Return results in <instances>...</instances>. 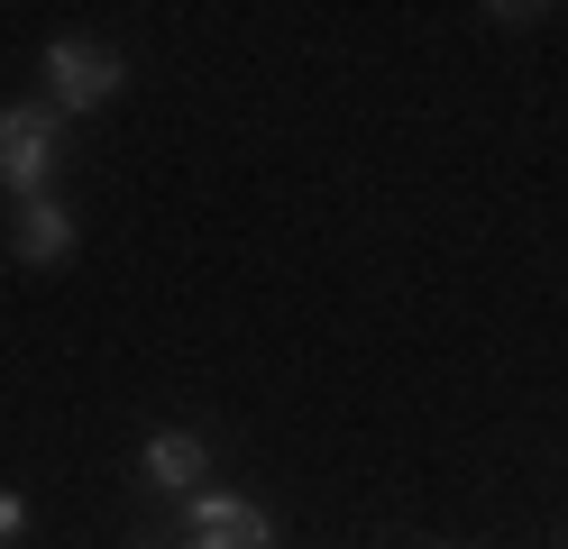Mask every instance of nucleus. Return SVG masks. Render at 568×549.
<instances>
[{
  "mask_svg": "<svg viewBox=\"0 0 568 549\" xmlns=\"http://www.w3.org/2000/svg\"><path fill=\"white\" fill-rule=\"evenodd\" d=\"M55 120H64L55 101L0 110V183H10L19 202H38V183H47V165H55Z\"/></svg>",
  "mask_w": 568,
  "mask_h": 549,
  "instance_id": "f257e3e1",
  "label": "nucleus"
},
{
  "mask_svg": "<svg viewBox=\"0 0 568 549\" xmlns=\"http://www.w3.org/2000/svg\"><path fill=\"white\" fill-rule=\"evenodd\" d=\"M47 92H55V110H101L120 92V55L83 47V37H55L47 47Z\"/></svg>",
  "mask_w": 568,
  "mask_h": 549,
  "instance_id": "f03ea898",
  "label": "nucleus"
},
{
  "mask_svg": "<svg viewBox=\"0 0 568 549\" xmlns=\"http://www.w3.org/2000/svg\"><path fill=\"white\" fill-rule=\"evenodd\" d=\"M138 458H148V476H156V486H174V495H202V467H211V449H202L193 430H156Z\"/></svg>",
  "mask_w": 568,
  "mask_h": 549,
  "instance_id": "39448f33",
  "label": "nucleus"
},
{
  "mask_svg": "<svg viewBox=\"0 0 568 549\" xmlns=\"http://www.w3.org/2000/svg\"><path fill=\"white\" fill-rule=\"evenodd\" d=\"M19 256H28V266H64V256H74V211H64V202H19Z\"/></svg>",
  "mask_w": 568,
  "mask_h": 549,
  "instance_id": "20e7f679",
  "label": "nucleus"
},
{
  "mask_svg": "<svg viewBox=\"0 0 568 549\" xmlns=\"http://www.w3.org/2000/svg\"><path fill=\"white\" fill-rule=\"evenodd\" d=\"M193 549H275V522H266V504H247V495H193Z\"/></svg>",
  "mask_w": 568,
  "mask_h": 549,
  "instance_id": "7ed1b4c3",
  "label": "nucleus"
},
{
  "mask_svg": "<svg viewBox=\"0 0 568 549\" xmlns=\"http://www.w3.org/2000/svg\"><path fill=\"white\" fill-rule=\"evenodd\" d=\"M19 531H28V504H19V495H0V549H10Z\"/></svg>",
  "mask_w": 568,
  "mask_h": 549,
  "instance_id": "423d86ee",
  "label": "nucleus"
}]
</instances>
